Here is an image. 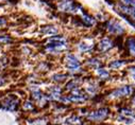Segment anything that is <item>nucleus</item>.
<instances>
[{
	"label": "nucleus",
	"instance_id": "obj_1",
	"mask_svg": "<svg viewBox=\"0 0 135 125\" xmlns=\"http://www.w3.org/2000/svg\"><path fill=\"white\" fill-rule=\"evenodd\" d=\"M108 28H109V31L113 34H121V33H123V31H124L123 27L120 23L116 22V21H111L109 23Z\"/></svg>",
	"mask_w": 135,
	"mask_h": 125
},
{
	"label": "nucleus",
	"instance_id": "obj_2",
	"mask_svg": "<svg viewBox=\"0 0 135 125\" xmlns=\"http://www.w3.org/2000/svg\"><path fill=\"white\" fill-rule=\"evenodd\" d=\"M108 114V109H100L98 111H95L93 112V114L89 116V119L90 120H100V119H103L105 118Z\"/></svg>",
	"mask_w": 135,
	"mask_h": 125
},
{
	"label": "nucleus",
	"instance_id": "obj_3",
	"mask_svg": "<svg viewBox=\"0 0 135 125\" xmlns=\"http://www.w3.org/2000/svg\"><path fill=\"white\" fill-rule=\"evenodd\" d=\"M132 92V88L129 87V86H126V87H122L118 90H116L115 92L112 93V97H119V96H128Z\"/></svg>",
	"mask_w": 135,
	"mask_h": 125
},
{
	"label": "nucleus",
	"instance_id": "obj_4",
	"mask_svg": "<svg viewBox=\"0 0 135 125\" xmlns=\"http://www.w3.org/2000/svg\"><path fill=\"white\" fill-rule=\"evenodd\" d=\"M113 47V44L112 41L109 39V38H104L101 40V43L99 44V49L101 51H108L109 49H111Z\"/></svg>",
	"mask_w": 135,
	"mask_h": 125
},
{
	"label": "nucleus",
	"instance_id": "obj_5",
	"mask_svg": "<svg viewBox=\"0 0 135 125\" xmlns=\"http://www.w3.org/2000/svg\"><path fill=\"white\" fill-rule=\"evenodd\" d=\"M128 47L132 54L135 55V38H130L128 40Z\"/></svg>",
	"mask_w": 135,
	"mask_h": 125
},
{
	"label": "nucleus",
	"instance_id": "obj_6",
	"mask_svg": "<svg viewBox=\"0 0 135 125\" xmlns=\"http://www.w3.org/2000/svg\"><path fill=\"white\" fill-rule=\"evenodd\" d=\"M43 31H44L45 33H47V34H53V33H56V29H54L53 27H47V28H45Z\"/></svg>",
	"mask_w": 135,
	"mask_h": 125
},
{
	"label": "nucleus",
	"instance_id": "obj_7",
	"mask_svg": "<svg viewBox=\"0 0 135 125\" xmlns=\"http://www.w3.org/2000/svg\"><path fill=\"white\" fill-rule=\"evenodd\" d=\"M83 21L86 23V24H88V25H90V24H93L94 22H95V20L93 19V18H90L89 16H83Z\"/></svg>",
	"mask_w": 135,
	"mask_h": 125
},
{
	"label": "nucleus",
	"instance_id": "obj_8",
	"mask_svg": "<svg viewBox=\"0 0 135 125\" xmlns=\"http://www.w3.org/2000/svg\"><path fill=\"white\" fill-rule=\"evenodd\" d=\"M97 73L100 75V76H102V77H108L109 76V72L108 71H104L103 69H99L97 71Z\"/></svg>",
	"mask_w": 135,
	"mask_h": 125
},
{
	"label": "nucleus",
	"instance_id": "obj_9",
	"mask_svg": "<svg viewBox=\"0 0 135 125\" xmlns=\"http://www.w3.org/2000/svg\"><path fill=\"white\" fill-rule=\"evenodd\" d=\"M123 65V61H120V60H117V61H113L112 64H111V67L113 68H117L119 66H122Z\"/></svg>",
	"mask_w": 135,
	"mask_h": 125
},
{
	"label": "nucleus",
	"instance_id": "obj_10",
	"mask_svg": "<svg viewBox=\"0 0 135 125\" xmlns=\"http://www.w3.org/2000/svg\"><path fill=\"white\" fill-rule=\"evenodd\" d=\"M10 41H11V39H9L8 37H3V38L0 37V43H10Z\"/></svg>",
	"mask_w": 135,
	"mask_h": 125
},
{
	"label": "nucleus",
	"instance_id": "obj_11",
	"mask_svg": "<svg viewBox=\"0 0 135 125\" xmlns=\"http://www.w3.org/2000/svg\"><path fill=\"white\" fill-rule=\"evenodd\" d=\"M134 103H135V98H134Z\"/></svg>",
	"mask_w": 135,
	"mask_h": 125
}]
</instances>
